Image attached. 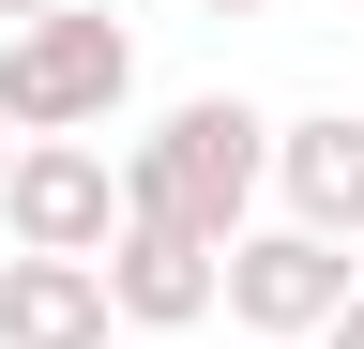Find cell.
Here are the masks:
<instances>
[{
    "label": "cell",
    "instance_id": "1",
    "mask_svg": "<svg viewBox=\"0 0 364 349\" xmlns=\"http://www.w3.org/2000/svg\"><path fill=\"white\" fill-rule=\"evenodd\" d=\"M122 167V228H167V243H198V258H228L258 228V167H273V122L243 107V92H182L152 137H122L107 152Z\"/></svg>",
    "mask_w": 364,
    "mask_h": 349
},
{
    "label": "cell",
    "instance_id": "2",
    "mask_svg": "<svg viewBox=\"0 0 364 349\" xmlns=\"http://www.w3.org/2000/svg\"><path fill=\"white\" fill-rule=\"evenodd\" d=\"M136 107V31L61 0V16L0 31V137H107Z\"/></svg>",
    "mask_w": 364,
    "mask_h": 349
},
{
    "label": "cell",
    "instance_id": "3",
    "mask_svg": "<svg viewBox=\"0 0 364 349\" xmlns=\"http://www.w3.org/2000/svg\"><path fill=\"white\" fill-rule=\"evenodd\" d=\"M107 228H122L107 137H16V167H0V258H107Z\"/></svg>",
    "mask_w": 364,
    "mask_h": 349
},
{
    "label": "cell",
    "instance_id": "4",
    "mask_svg": "<svg viewBox=\"0 0 364 349\" xmlns=\"http://www.w3.org/2000/svg\"><path fill=\"white\" fill-rule=\"evenodd\" d=\"M364 274H349V243H304V228H243L213 258V304L243 319L258 349H318V319H334Z\"/></svg>",
    "mask_w": 364,
    "mask_h": 349
},
{
    "label": "cell",
    "instance_id": "5",
    "mask_svg": "<svg viewBox=\"0 0 364 349\" xmlns=\"http://www.w3.org/2000/svg\"><path fill=\"white\" fill-rule=\"evenodd\" d=\"M258 198H289L273 228H304V243H364V107H304V122H273Z\"/></svg>",
    "mask_w": 364,
    "mask_h": 349
},
{
    "label": "cell",
    "instance_id": "6",
    "mask_svg": "<svg viewBox=\"0 0 364 349\" xmlns=\"http://www.w3.org/2000/svg\"><path fill=\"white\" fill-rule=\"evenodd\" d=\"M91 289H107V319H122V334H198V319H213V258H198V243H167V228H107Z\"/></svg>",
    "mask_w": 364,
    "mask_h": 349
},
{
    "label": "cell",
    "instance_id": "7",
    "mask_svg": "<svg viewBox=\"0 0 364 349\" xmlns=\"http://www.w3.org/2000/svg\"><path fill=\"white\" fill-rule=\"evenodd\" d=\"M0 349H107L91 258H0Z\"/></svg>",
    "mask_w": 364,
    "mask_h": 349
},
{
    "label": "cell",
    "instance_id": "8",
    "mask_svg": "<svg viewBox=\"0 0 364 349\" xmlns=\"http://www.w3.org/2000/svg\"><path fill=\"white\" fill-rule=\"evenodd\" d=\"M318 349H364V289H349V304H334V319H318Z\"/></svg>",
    "mask_w": 364,
    "mask_h": 349
},
{
    "label": "cell",
    "instance_id": "9",
    "mask_svg": "<svg viewBox=\"0 0 364 349\" xmlns=\"http://www.w3.org/2000/svg\"><path fill=\"white\" fill-rule=\"evenodd\" d=\"M31 16H61V0H0V31H31Z\"/></svg>",
    "mask_w": 364,
    "mask_h": 349
},
{
    "label": "cell",
    "instance_id": "10",
    "mask_svg": "<svg viewBox=\"0 0 364 349\" xmlns=\"http://www.w3.org/2000/svg\"><path fill=\"white\" fill-rule=\"evenodd\" d=\"M198 16H273V0H198Z\"/></svg>",
    "mask_w": 364,
    "mask_h": 349
},
{
    "label": "cell",
    "instance_id": "11",
    "mask_svg": "<svg viewBox=\"0 0 364 349\" xmlns=\"http://www.w3.org/2000/svg\"><path fill=\"white\" fill-rule=\"evenodd\" d=\"M0 167H16V137H0Z\"/></svg>",
    "mask_w": 364,
    "mask_h": 349
},
{
    "label": "cell",
    "instance_id": "12",
    "mask_svg": "<svg viewBox=\"0 0 364 349\" xmlns=\"http://www.w3.org/2000/svg\"><path fill=\"white\" fill-rule=\"evenodd\" d=\"M349 16H364V0H349Z\"/></svg>",
    "mask_w": 364,
    "mask_h": 349
}]
</instances>
